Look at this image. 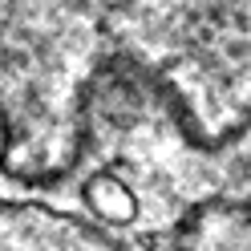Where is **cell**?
<instances>
[{"instance_id": "cell-1", "label": "cell", "mask_w": 251, "mask_h": 251, "mask_svg": "<svg viewBox=\"0 0 251 251\" xmlns=\"http://www.w3.org/2000/svg\"><path fill=\"white\" fill-rule=\"evenodd\" d=\"M41 195L105 235L158 231L211 202L251 207V122L227 142H191L170 114L109 105L77 166Z\"/></svg>"}]
</instances>
